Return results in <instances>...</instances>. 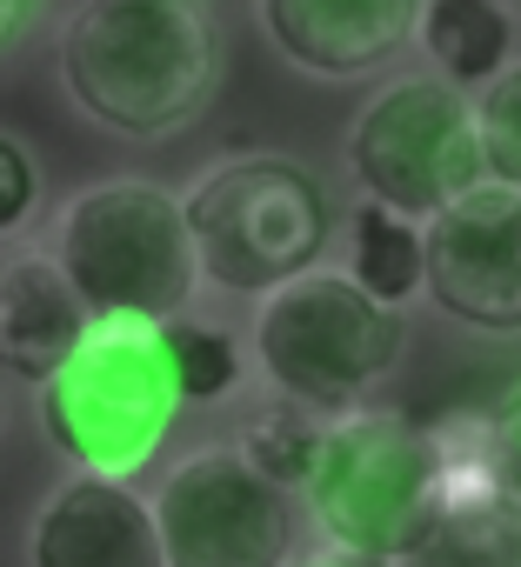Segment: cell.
<instances>
[{
    "label": "cell",
    "mask_w": 521,
    "mask_h": 567,
    "mask_svg": "<svg viewBox=\"0 0 521 567\" xmlns=\"http://www.w3.org/2000/svg\"><path fill=\"white\" fill-rule=\"evenodd\" d=\"M54 61L68 101L127 141L187 127L214 94V34L194 0H81Z\"/></svg>",
    "instance_id": "cell-1"
},
{
    "label": "cell",
    "mask_w": 521,
    "mask_h": 567,
    "mask_svg": "<svg viewBox=\"0 0 521 567\" xmlns=\"http://www.w3.org/2000/svg\"><path fill=\"white\" fill-rule=\"evenodd\" d=\"M48 260L61 267V280L88 308V321L161 328L201 288L181 194H167L161 181H141V174H114V181L81 187L54 220Z\"/></svg>",
    "instance_id": "cell-2"
},
{
    "label": "cell",
    "mask_w": 521,
    "mask_h": 567,
    "mask_svg": "<svg viewBox=\"0 0 521 567\" xmlns=\"http://www.w3.org/2000/svg\"><path fill=\"white\" fill-rule=\"evenodd\" d=\"M194 267L221 295H275L321 267L335 240V207L315 167L288 154H241L207 167L181 200Z\"/></svg>",
    "instance_id": "cell-3"
},
{
    "label": "cell",
    "mask_w": 521,
    "mask_h": 567,
    "mask_svg": "<svg viewBox=\"0 0 521 567\" xmlns=\"http://www.w3.org/2000/svg\"><path fill=\"white\" fill-rule=\"evenodd\" d=\"M308 514L328 547H355L375 560H408L441 520L448 481L435 427L395 408H355L321 427V454L308 474Z\"/></svg>",
    "instance_id": "cell-4"
},
{
    "label": "cell",
    "mask_w": 521,
    "mask_h": 567,
    "mask_svg": "<svg viewBox=\"0 0 521 567\" xmlns=\"http://www.w3.org/2000/svg\"><path fill=\"white\" fill-rule=\"evenodd\" d=\"M181 414L161 328L88 321L81 348L41 381V434L74 461V474L134 481Z\"/></svg>",
    "instance_id": "cell-5"
},
{
    "label": "cell",
    "mask_w": 521,
    "mask_h": 567,
    "mask_svg": "<svg viewBox=\"0 0 521 567\" xmlns=\"http://www.w3.org/2000/svg\"><path fill=\"white\" fill-rule=\"evenodd\" d=\"M401 341H408V321L368 301L335 267L295 274L254 315V354H260L275 401H295L321 421L355 414L395 374Z\"/></svg>",
    "instance_id": "cell-6"
},
{
    "label": "cell",
    "mask_w": 521,
    "mask_h": 567,
    "mask_svg": "<svg viewBox=\"0 0 521 567\" xmlns=\"http://www.w3.org/2000/svg\"><path fill=\"white\" fill-rule=\"evenodd\" d=\"M348 167L361 181V200H381L408 220H435L468 187H481V141L474 107L448 81H395L381 87L355 127H348Z\"/></svg>",
    "instance_id": "cell-7"
},
{
    "label": "cell",
    "mask_w": 521,
    "mask_h": 567,
    "mask_svg": "<svg viewBox=\"0 0 521 567\" xmlns=\"http://www.w3.org/2000/svg\"><path fill=\"white\" fill-rule=\"evenodd\" d=\"M167 567H288L295 494L260 481L234 447H194L147 501Z\"/></svg>",
    "instance_id": "cell-8"
},
{
    "label": "cell",
    "mask_w": 521,
    "mask_h": 567,
    "mask_svg": "<svg viewBox=\"0 0 521 567\" xmlns=\"http://www.w3.org/2000/svg\"><path fill=\"white\" fill-rule=\"evenodd\" d=\"M421 288L441 315L481 334H521V194L468 187L454 207L421 220Z\"/></svg>",
    "instance_id": "cell-9"
},
{
    "label": "cell",
    "mask_w": 521,
    "mask_h": 567,
    "mask_svg": "<svg viewBox=\"0 0 521 567\" xmlns=\"http://www.w3.org/2000/svg\"><path fill=\"white\" fill-rule=\"evenodd\" d=\"M28 567H167V560L134 481L68 474L28 527Z\"/></svg>",
    "instance_id": "cell-10"
},
{
    "label": "cell",
    "mask_w": 521,
    "mask_h": 567,
    "mask_svg": "<svg viewBox=\"0 0 521 567\" xmlns=\"http://www.w3.org/2000/svg\"><path fill=\"white\" fill-rule=\"evenodd\" d=\"M421 21V0H260L268 41L321 81H355L388 68Z\"/></svg>",
    "instance_id": "cell-11"
},
{
    "label": "cell",
    "mask_w": 521,
    "mask_h": 567,
    "mask_svg": "<svg viewBox=\"0 0 521 567\" xmlns=\"http://www.w3.org/2000/svg\"><path fill=\"white\" fill-rule=\"evenodd\" d=\"M88 334V308L61 280L48 254H14L0 260V368L14 381L41 388Z\"/></svg>",
    "instance_id": "cell-12"
},
{
    "label": "cell",
    "mask_w": 521,
    "mask_h": 567,
    "mask_svg": "<svg viewBox=\"0 0 521 567\" xmlns=\"http://www.w3.org/2000/svg\"><path fill=\"white\" fill-rule=\"evenodd\" d=\"M415 34L435 61V81H448L454 94L488 87L514 61V14L501 0H421Z\"/></svg>",
    "instance_id": "cell-13"
},
{
    "label": "cell",
    "mask_w": 521,
    "mask_h": 567,
    "mask_svg": "<svg viewBox=\"0 0 521 567\" xmlns=\"http://www.w3.org/2000/svg\"><path fill=\"white\" fill-rule=\"evenodd\" d=\"M395 567H521V507L501 487L448 494L428 540Z\"/></svg>",
    "instance_id": "cell-14"
},
{
    "label": "cell",
    "mask_w": 521,
    "mask_h": 567,
    "mask_svg": "<svg viewBox=\"0 0 521 567\" xmlns=\"http://www.w3.org/2000/svg\"><path fill=\"white\" fill-rule=\"evenodd\" d=\"M348 280L401 315V301L421 295V220L381 207V200H355L348 214Z\"/></svg>",
    "instance_id": "cell-15"
},
{
    "label": "cell",
    "mask_w": 521,
    "mask_h": 567,
    "mask_svg": "<svg viewBox=\"0 0 521 567\" xmlns=\"http://www.w3.org/2000/svg\"><path fill=\"white\" fill-rule=\"evenodd\" d=\"M321 414H308V408H295V401H268V408H254L247 421H241V434L227 441L260 481H275L282 494H295V487H308V474H315V454H321Z\"/></svg>",
    "instance_id": "cell-16"
},
{
    "label": "cell",
    "mask_w": 521,
    "mask_h": 567,
    "mask_svg": "<svg viewBox=\"0 0 521 567\" xmlns=\"http://www.w3.org/2000/svg\"><path fill=\"white\" fill-rule=\"evenodd\" d=\"M161 354H167L181 408L187 401H227L241 388V341L214 321H194V315L161 321Z\"/></svg>",
    "instance_id": "cell-17"
},
{
    "label": "cell",
    "mask_w": 521,
    "mask_h": 567,
    "mask_svg": "<svg viewBox=\"0 0 521 567\" xmlns=\"http://www.w3.org/2000/svg\"><path fill=\"white\" fill-rule=\"evenodd\" d=\"M474 141H481V174L494 187L521 194V61H508L474 101Z\"/></svg>",
    "instance_id": "cell-18"
},
{
    "label": "cell",
    "mask_w": 521,
    "mask_h": 567,
    "mask_svg": "<svg viewBox=\"0 0 521 567\" xmlns=\"http://www.w3.org/2000/svg\"><path fill=\"white\" fill-rule=\"evenodd\" d=\"M34 214H41V167L14 134H0V240L21 234Z\"/></svg>",
    "instance_id": "cell-19"
},
{
    "label": "cell",
    "mask_w": 521,
    "mask_h": 567,
    "mask_svg": "<svg viewBox=\"0 0 521 567\" xmlns=\"http://www.w3.org/2000/svg\"><path fill=\"white\" fill-rule=\"evenodd\" d=\"M488 461H494V487L521 507V388L488 414Z\"/></svg>",
    "instance_id": "cell-20"
},
{
    "label": "cell",
    "mask_w": 521,
    "mask_h": 567,
    "mask_svg": "<svg viewBox=\"0 0 521 567\" xmlns=\"http://www.w3.org/2000/svg\"><path fill=\"white\" fill-rule=\"evenodd\" d=\"M34 8H41V0H0V54H8V48H14V41L28 34Z\"/></svg>",
    "instance_id": "cell-21"
},
{
    "label": "cell",
    "mask_w": 521,
    "mask_h": 567,
    "mask_svg": "<svg viewBox=\"0 0 521 567\" xmlns=\"http://www.w3.org/2000/svg\"><path fill=\"white\" fill-rule=\"evenodd\" d=\"M302 567H395V560H375V554H355V547H328V540H321Z\"/></svg>",
    "instance_id": "cell-22"
},
{
    "label": "cell",
    "mask_w": 521,
    "mask_h": 567,
    "mask_svg": "<svg viewBox=\"0 0 521 567\" xmlns=\"http://www.w3.org/2000/svg\"><path fill=\"white\" fill-rule=\"evenodd\" d=\"M0 427H8V401H0Z\"/></svg>",
    "instance_id": "cell-23"
}]
</instances>
